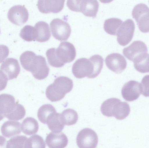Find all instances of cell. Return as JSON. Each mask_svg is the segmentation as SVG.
I'll use <instances>...</instances> for the list:
<instances>
[{
    "label": "cell",
    "instance_id": "6da1fadb",
    "mask_svg": "<svg viewBox=\"0 0 149 148\" xmlns=\"http://www.w3.org/2000/svg\"><path fill=\"white\" fill-rule=\"evenodd\" d=\"M20 61L23 67L31 72L36 79L42 80L48 76L49 69L42 56H36L33 52L26 51L21 54Z\"/></svg>",
    "mask_w": 149,
    "mask_h": 148
},
{
    "label": "cell",
    "instance_id": "7a4b0ae2",
    "mask_svg": "<svg viewBox=\"0 0 149 148\" xmlns=\"http://www.w3.org/2000/svg\"><path fill=\"white\" fill-rule=\"evenodd\" d=\"M73 87V82L71 79L66 76H59L47 87L45 92L46 97L52 102L59 101L70 92Z\"/></svg>",
    "mask_w": 149,
    "mask_h": 148
},
{
    "label": "cell",
    "instance_id": "3957f363",
    "mask_svg": "<svg viewBox=\"0 0 149 148\" xmlns=\"http://www.w3.org/2000/svg\"><path fill=\"white\" fill-rule=\"evenodd\" d=\"M54 52L61 67L65 63L73 61L76 56V50L74 46L68 42H61L57 48H54Z\"/></svg>",
    "mask_w": 149,
    "mask_h": 148
},
{
    "label": "cell",
    "instance_id": "277c9868",
    "mask_svg": "<svg viewBox=\"0 0 149 148\" xmlns=\"http://www.w3.org/2000/svg\"><path fill=\"white\" fill-rule=\"evenodd\" d=\"M149 8L144 3H139L133 8L132 15L142 32H149Z\"/></svg>",
    "mask_w": 149,
    "mask_h": 148
},
{
    "label": "cell",
    "instance_id": "5b68a950",
    "mask_svg": "<svg viewBox=\"0 0 149 148\" xmlns=\"http://www.w3.org/2000/svg\"><path fill=\"white\" fill-rule=\"evenodd\" d=\"M50 28L53 36L60 41L67 40L69 37L71 29L67 22L58 18L54 19L50 23Z\"/></svg>",
    "mask_w": 149,
    "mask_h": 148
},
{
    "label": "cell",
    "instance_id": "8992f818",
    "mask_svg": "<svg viewBox=\"0 0 149 148\" xmlns=\"http://www.w3.org/2000/svg\"><path fill=\"white\" fill-rule=\"evenodd\" d=\"M98 137L96 133L89 128H85L78 133L76 142L80 148H95L98 143Z\"/></svg>",
    "mask_w": 149,
    "mask_h": 148
},
{
    "label": "cell",
    "instance_id": "52a82bcc",
    "mask_svg": "<svg viewBox=\"0 0 149 148\" xmlns=\"http://www.w3.org/2000/svg\"><path fill=\"white\" fill-rule=\"evenodd\" d=\"M134 29V23L131 19H127L122 23L116 33L118 43L123 46L127 45L132 39Z\"/></svg>",
    "mask_w": 149,
    "mask_h": 148
},
{
    "label": "cell",
    "instance_id": "ba28073f",
    "mask_svg": "<svg viewBox=\"0 0 149 148\" xmlns=\"http://www.w3.org/2000/svg\"><path fill=\"white\" fill-rule=\"evenodd\" d=\"M72 72L76 78L86 77L91 78L93 72V64L89 59L81 58L77 60L73 65Z\"/></svg>",
    "mask_w": 149,
    "mask_h": 148
},
{
    "label": "cell",
    "instance_id": "9c48e42d",
    "mask_svg": "<svg viewBox=\"0 0 149 148\" xmlns=\"http://www.w3.org/2000/svg\"><path fill=\"white\" fill-rule=\"evenodd\" d=\"M29 14L27 9L24 6L16 5L11 7L8 13V18L12 23L21 26L28 21Z\"/></svg>",
    "mask_w": 149,
    "mask_h": 148
},
{
    "label": "cell",
    "instance_id": "30bf717a",
    "mask_svg": "<svg viewBox=\"0 0 149 148\" xmlns=\"http://www.w3.org/2000/svg\"><path fill=\"white\" fill-rule=\"evenodd\" d=\"M105 62L107 67L116 74L121 73L126 68V61L120 54L113 53L106 58Z\"/></svg>",
    "mask_w": 149,
    "mask_h": 148
},
{
    "label": "cell",
    "instance_id": "8fae6325",
    "mask_svg": "<svg viewBox=\"0 0 149 148\" xmlns=\"http://www.w3.org/2000/svg\"><path fill=\"white\" fill-rule=\"evenodd\" d=\"M141 93L140 83L134 80L130 81L125 83L121 90L123 98L129 101L136 100Z\"/></svg>",
    "mask_w": 149,
    "mask_h": 148
},
{
    "label": "cell",
    "instance_id": "7c38bea8",
    "mask_svg": "<svg viewBox=\"0 0 149 148\" xmlns=\"http://www.w3.org/2000/svg\"><path fill=\"white\" fill-rule=\"evenodd\" d=\"M65 0H38L37 6L41 12L57 13L63 9Z\"/></svg>",
    "mask_w": 149,
    "mask_h": 148
},
{
    "label": "cell",
    "instance_id": "4fadbf2b",
    "mask_svg": "<svg viewBox=\"0 0 149 148\" xmlns=\"http://www.w3.org/2000/svg\"><path fill=\"white\" fill-rule=\"evenodd\" d=\"M0 70L7 77L8 80L16 78L19 74L20 68L18 60L13 58H8L4 60Z\"/></svg>",
    "mask_w": 149,
    "mask_h": 148
},
{
    "label": "cell",
    "instance_id": "5bb4252c",
    "mask_svg": "<svg viewBox=\"0 0 149 148\" xmlns=\"http://www.w3.org/2000/svg\"><path fill=\"white\" fill-rule=\"evenodd\" d=\"M148 48L146 44L140 41H134L130 45L123 50L124 56L130 61H132L138 56L147 53Z\"/></svg>",
    "mask_w": 149,
    "mask_h": 148
},
{
    "label": "cell",
    "instance_id": "9a60e30c",
    "mask_svg": "<svg viewBox=\"0 0 149 148\" xmlns=\"http://www.w3.org/2000/svg\"><path fill=\"white\" fill-rule=\"evenodd\" d=\"M45 142L51 148H63L68 145V138L63 133L51 132L47 136Z\"/></svg>",
    "mask_w": 149,
    "mask_h": 148
},
{
    "label": "cell",
    "instance_id": "2e32d148",
    "mask_svg": "<svg viewBox=\"0 0 149 148\" xmlns=\"http://www.w3.org/2000/svg\"><path fill=\"white\" fill-rule=\"evenodd\" d=\"M16 104L15 98L12 95L6 94L0 95V121L12 111Z\"/></svg>",
    "mask_w": 149,
    "mask_h": 148
},
{
    "label": "cell",
    "instance_id": "e0dca14e",
    "mask_svg": "<svg viewBox=\"0 0 149 148\" xmlns=\"http://www.w3.org/2000/svg\"><path fill=\"white\" fill-rule=\"evenodd\" d=\"M99 3L97 0H82L80 12L87 17H96L98 10Z\"/></svg>",
    "mask_w": 149,
    "mask_h": 148
},
{
    "label": "cell",
    "instance_id": "ac0fdd59",
    "mask_svg": "<svg viewBox=\"0 0 149 148\" xmlns=\"http://www.w3.org/2000/svg\"><path fill=\"white\" fill-rule=\"evenodd\" d=\"M1 131L3 135L7 138L20 134L21 131V124L17 121H7L2 125Z\"/></svg>",
    "mask_w": 149,
    "mask_h": 148
},
{
    "label": "cell",
    "instance_id": "d6986e66",
    "mask_svg": "<svg viewBox=\"0 0 149 148\" xmlns=\"http://www.w3.org/2000/svg\"><path fill=\"white\" fill-rule=\"evenodd\" d=\"M36 31L35 40L40 42L48 41L51 37L49 25L43 21L37 22L34 27Z\"/></svg>",
    "mask_w": 149,
    "mask_h": 148
},
{
    "label": "cell",
    "instance_id": "ffe728a7",
    "mask_svg": "<svg viewBox=\"0 0 149 148\" xmlns=\"http://www.w3.org/2000/svg\"><path fill=\"white\" fill-rule=\"evenodd\" d=\"M60 114L56 112L52 114L47 119L46 124L49 129L52 132H60L64 128L65 125L61 120Z\"/></svg>",
    "mask_w": 149,
    "mask_h": 148
},
{
    "label": "cell",
    "instance_id": "44dd1931",
    "mask_svg": "<svg viewBox=\"0 0 149 148\" xmlns=\"http://www.w3.org/2000/svg\"><path fill=\"white\" fill-rule=\"evenodd\" d=\"M130 112L129 104L125 102L120 101L114 105L113 110V116L118 120H123L126 118Z\"/></svg>",
    "mask_w": 149,
    "mask_h": 148
},
{
    "label": "cell",
    "instance_id": "7402d4cb",
    "mask_svg": "<svg viewBox=\"0 0 149 148\" xmlns=\"http://www.w3.org/2000/svg\"><path fill=\"white\" fill-rule=\"evenodd\" d=\"M21 129L24 134L27 135H31L37 132L39 125L38 122L35 119L31 117H28L23 121Z\"/></svg>",
    "mask_w": 149,
    "mask_h": 148
},
{
    "label": "cell",
    "instance_id": "603a6c76",
    "mask_svg": "<svg viewBox=\"0 0 149 148\" xmlns=\"http://www.w3.org/2000/svg\"><path fill=\"white\" fill-rule=\"evenodd\" d=\"M149 54L147 53L140 55L135 58L133 61L136 70L141 73L149 72Z\"/></svg>",
    "mask_w": 149,
    "mask_h": 148
},
{
    "label": "cell",
    "instance_id": "cb8c5ba5",
    "mask_svg": "<svg viewBox=\"0 0 149 148\" xmlns=\"http://www.w3.org/2000/svg\"><path fill=\"white\" fill-rule=\"evenodd\" d=\"M62 122L67 125H71L75 124L77 122L78 116L77 113L71 109H67L60 114Z\"/></svg>",
    "mask_w": 149,
    "mask_h": 148
},
{
    "label": "cell",
    "instance_id": "d4e9b609",
    "mask_svg": "<svg viewBox=\"0 0 149 148\" xmlns=\"http://www.w3.org/2000/svg\"><path fill=\"white\" fill-rule=\"evenodd\" d=\"M123 23V21L117 18H112L105 20L104 28L108 34L116 35L118 28Z\"/></svg>",
    "mask_w": 149,
    "mask_h": 148
},
{
    "label": "cell",
    "instance_id": "484cf974",
    "mask_svg": "<svg viewBox=\"0 0 149 148\" xmlns=\"http://www.w3.org/2000/svg\"><path fill=\"white\" fill-rule=\"evenodd\" d=\"M56 112L55 108L51 104H45L40 107L38 112V117L42 123L46 124L47 119L51 114Z\"/></svg>",
    "mask_w": 149,
    "mask_h": 148
},
{
    "label": "cell",
    "instance_id": "4316f807",
    "mask_svg": "<svg viewBox=\"0 0 149 148\" xmlns=\"http://www.w3.org/2000/svg\"><path fill=\"white\" fill-rule=\"evenodd\" d=\"M120 100L116 98H111L104 101L101 107V111L104 116L107 117H112L113 110L115 105Z\"/></svg>",
    "mask_w": 149,
    "mask_h": 148
},
{
    "label": "cell",
    "instance_id": "83f0119b",
    "mask_svg": "<svg viewBox=\"0 0 149 148\" xmlns=\"http://www.w3.org/2000/svg\"><path fill=\"white\" fill-rule=\"evenodd\" d=\"M26 114V111L23 106L16 103L15 108L12 112L6 115L5 117L8 119L18 120L23 118Z\"/></svg>",
    "mask_w": 149,
    "mask_h": 148
},
{
    "label": "cell",
    "instance_id": "f1b7e54d",
    "mask_svg": "<svg viewBox=\"0 0 149 148\" xmlns=\"http://www.w3.org/2000/svg\"><path fill=\"white\" fill-rule=\"evenodd\" d=\"M93 64V72L91 78L97 77L100 73L103 67L104 59L102 57L98 54L92 56L89 59Z\"/></svg>",
    "mask_w": 149,
    "mask_h": 148
},
{
    "label": "cell",
    "instance_id": "f546056e",
    "mask_svg": "<svg viewBox=\"0 0 149 148\" xmlns=\"http://www.w3.org/2000/svg\"><path fill=\"white\" fill-rule=\"evenodd\" d=\"M45 144L43 138L40 136L35 135L27 138L24 145V148L45 147Z\"/></svg>",
    "mask_w": 149,
    "mask_h": 148
},
{
    "label": "cell",
    "instance_id": "4dcf8cb0",
    "mask_svg": "<svg viewBox=\"0 0 149 148\" xmlns=\"http://www.w3.org/2000/svg\"><path fill=\"white\" fill-rule=\"evenodd\" d=\"M19 36L22 39L26 41H35L36 31L35 27L29 25L25 26L21 30Z\"/></svg>",
    "mask_w": 149,
    "mask_h": 148
},
{
    "label": "cell",
    "instance_id": "1f68e13d",
    "mask_svg": "<svg viewBox=\"0 0 149 148\" xmlns=\"http://www.w3.org/2000/svg\"><path fill=\"white\" fill-rule=\"evenodd\" d=\"M27 137L24 136L19 135L14 137L8 141L6 145L7 148H24Z\"/></svg>",
    "mask_w": 149,
    "mask_h": 148
},
{
    "label": "cell",
    "instance_id": "d6a6232c",
    "mask_svg": "<svg viewBox=\"0 0 149 148\" xmlns=\"http://www.w3.org/2000/svg\"><path fill=\"white\" fill-rule=\"evenodd\" d=\"M82 0H67V6L70 10L80 12V7Z\"/></svg>",
    "mask_w": 149,
    "mask_h": 148
},
{
    "label": "cell",
    "instance_id": "836d02e7",
    "mask_svg": "<svg viewBox=\"0 0 149 148\" xmlns=\"http://www.w3.org/2000/svg\"><path fill=\"white\" fill-rule=\"evenodd\" d=\"M148 80L149 76L148 75H146L143 77L140 83L141 89V94L146 96H148Z\"/></svg>",
    "mask_w": 149,
    "mask_h": 148
},
{
    "label": "cell",
    "instance_id": "e575fe53",
    "mask_svg": "<svg viewBox=\"0 0 149 148\" xmlns=\"http://www.w3.org/2000/svg\"><path fill=\"white\" fill-rule=\"evenodd\" d=\"M9 50L6 46L0 45V63L3 62L8 56Z\"/></svg>",
    "mask_w": 149,
    "mask_h": 148
},
{
    "label": "cell",
    "instance_id": "d590c367",
    "mask_svg": "<svg viewBox=\"0 0 149 148\" xmlns=\"http://www.w3.org/2000/svg\"><path fill=\"white\" fill-rule=\"evenodd\" d=\"M8 79L6 75L0 71V91L6 87Z\"/></svg>",
    "mask_w": 149,
    "mask_h": 148
},
{
    "label": "cell",
    "instance_id": "8d00e7d4",
    "mask_svg": "<svg viewBox=\"0 0 149 148\" xmlns=\"http://www.w3.org/2000/svg\"><path fill=\"white\" fill-rule=\"evenodd\" d=\"M6 142V139L2 136H0V148L4 147Z\"/></svg>",
    "mask_w": 149,
    "mask_h": 148
},
{
    "label": "cell",
    "instance_id": "74e56055",
    "mask_svg": "<svg viewBox=\"0 0 149 148\" xmlns=\"http://www.w3.org/2000/svg\"><path fill=\"white\" fill-rule=\"evenodd\" d=\"M113 0H99L102 3H110Z\"/></svg>",
    "mask_w": 149,
    "mask_h": 148
},
{
    "label": "cell",
    "instance_id": "f35d334b",
    "mask_svg": "<svg viewBox=\"0 0 149 148\" xmlns=\"http://www.w3.org/2000/svg\"></svg>",
    "mask_w": 149,
    "mask_h": 148
}]
</instances>
